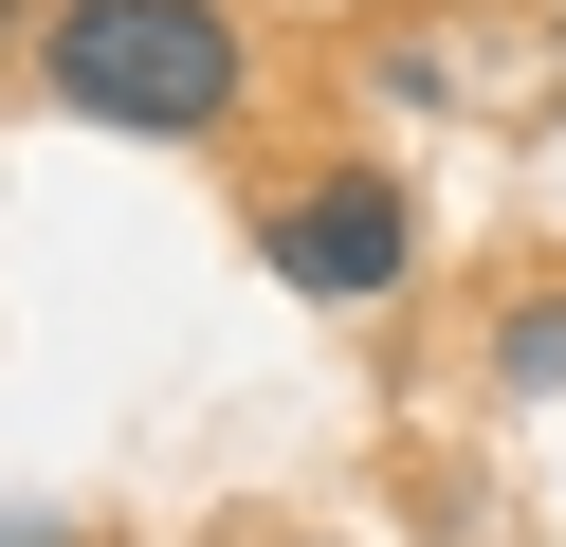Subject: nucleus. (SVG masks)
Returning a JSON list of instances; mask_svg holds the SVG:
<instances>
[{
	"label": "nucleus",
	"instance_id": "nucleus-4",
	"mask_svg": "<svg viewBox=\"0 0 566 547\" xmlns=\"http://www.w3.org/2000/svg\"><path fill=\"white\" fill-rule=\"evenodd\" d=\"M0 55H19V0H0Z\"/></svg>",
	"mask_w": 566,
	"mask_h": 547
},
{
	"label": "nucleus",
	"instance_id": "nucleus-3",
	"mask_svg": "<svg viewBox=\"0 0 566 547\" xmlns=\"http://www.w3.org/2000/svg\"><path fill=\"white\" fill-rule=\"evenodd\" d=\"M493 383H512V401H548V383H566V292H530V311L493 328Z\"/></svg>",
	"mask_w": 566,
	"mask_h": 547
},
{
	"label": "nucleus",
	"instance_id": "nucleus-1",
	"mask_svg": "<svg viewBox=\"0 0 566 547\" xmlns=\"http://www.w3.org/2000/svg\"><path fill=\"white\" fill-rule=\"evenodd\" d=\"M38 73H55L74 128H128V146H201L238 92H256V55H238L220 0H55Z\"/></svg>",
	"mask_w": 566,
	"mask_h": 547
},
{
	"label": "nucleus",
	"instance_id": "nucleus-2",
	"mask_svg": "<svg viewBox=\"0 0 566 547\" xmlns=\"http://www.w3.org/2000/svg\"><path fill=\"white\" fill-rule=\"evenodd\" d=\"M256 255H274V292H311V311H384V292L420 274V201L384 165H311L293 201L256 219Z\"/></svg>",
	"mask_w": 566,
	"mask_h": 547
}]
</instances>
